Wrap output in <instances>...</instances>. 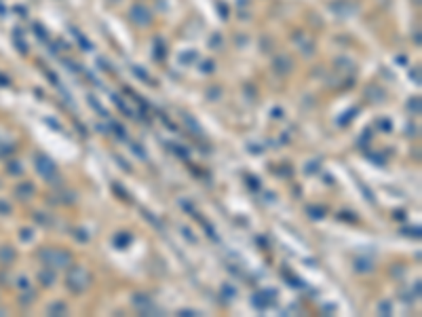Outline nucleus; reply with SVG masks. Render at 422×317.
I'll return each mask as SVG.
<instances>
[{
	"mask_svg": "<svg viewBox=\"0 0 422 317\" xmlns=\"http://www.w3.org/2000/svg\"><path fill=\"white\" fill-rule=\"evenodd\" d=\"M180 315H196V311H182Z\"/></svg>",
	"mask_w": 422,
	"mask_h": 317,
	"instance_id": "f8f14e48",
	"label": "nucleus"
},
{
	"mask_svg": "<svg viewBox=\"0 0 422 317\" xmlns=\"http://www.w3.org/2000/svg\"><path fill=\"white\" fill-rule=\"evenodd\" d=\"M380 311H382V313H384V315H388V313H391V304H388V302H384V304H382V307H380Z\"/></svg>",
	"mask_w": 422,
	"mask_h": 317,
	"instance_id": "9b49d317",
	"label": "nucleus"
},
{
	"mask_svg": "<svg viewBox=\"0 0 422 317\" xmlns=\"http://www.w3.org/2000/svg\"><path fill=\"white\" fill-rule=\"evenodd\" d=\"M410 110H414V114L420 112V99L418 98L416 99H410Z\"/></svg>",
	"mask_w": 422,
	"mask_h": 317,
	"instance_id": "0eeeda50",
	"label": "nucleus"
},
{
	"mask_svg": "<svg viewBox=\"0 0 422 317\" xmlns=\"http://www.w3.org/2000/svg\"><path fill=\"white\" fill-rule=\"evenodd\" d=\"M184 120H186V123H188L190 127H192V131H194V133H201V129H199V125H196V123H192V119H190V117H188V114H184Z\"/></svg>",
	"mask_w": 422,
	"mask_h": 317,
	"instance_id": "6e6552de",
	"label": "nucleus"
},
{
	"mask_svg": "<svg viewBox=\"0 0 422 317\" xmlns=\"http://www.w3.org/2000/svg\"><path fill=\"white\" fill-rule=\"evenodd\" d=\"M38 171H40L44 178H49V182H55L57 180V167H55V163H51L47 157L38 158Z\"/></svg>",
	"mask_w": 422,
	"mask_h": 317,
	"instance_id": "7ed1b4c3",
	"label": "nucleus"
},
{
	"mask_svg": "<svg viewBox=\"0 0 422 317\" xmlns=\"http://www.w3.org/2000/svg\"><path fill=\"white\" fill-rule=\"evenodd\" d=\"M89 283H91V275L82 269V266H76V269H72L68 273V288L72 292H85L89 288Z\"/></svg>",
	"mask_w": 422,
	"mask_h": 317,
	"instance_id": "f03ea898",
	"label": "nucleus"
},
{
	"mask_svg": "<svg viewBox=\"0 0 422 317\" xmlns=\"http://www.w3.org/2000/svg\"><path fill=\"white\" fill-rule=\"evenodd\" d=\"M40 279H44V283L49 285L51 281H53V275H51V273H44V275H42V273H40Z\"/></svg>",
	"mask_w": 422,
	"mask_h": 317,
	"instance_id": "9d476101",
	"label": "nucleus"
},
{
	"mask_svg": "<svg viewBox=\"0 0 422 317\" xmlns=\"http://www.w3.org/2000/svg\"><path fill=\"white\" fill-rule=\"evenodd\" d=\"M66 311H68V307H66V302H55V304H51L49 307V313L53 315V313H59V315H66Z\"/></svg>",
	"mask_w": 422,
	"mask_h": 317,
	"instance_id": "423d86ee",
	"label": "nucleus"
},
{
	"mask_svg": "<svg viewBox=\"0 0 422 317\" xmlns=\"http://www.w3.org/2000/svg\"><path fill=\"white\" fill-rule=\"evenodd\" d=\"M129 241H131V237L127 233H118L116 237H114V245H116V247H127Z\"/></svg>",
	"mask_w": 422,
	"mask_h": 317,
	"instance_id": "39448f33",
	"label": "nucleus"
},
{
	"mask_svg": "<svg viewBox=\"0 0 422 317\" xmlns=\"http://www.w3.org/2000/svg\"><path fill=\"white\" fill-rule=\"evenodd\" d=\"M40 258L44 260V264L49 266H59V269H66V266L72 264V254L66 250H55V247H49V250L40 252Z\"/></svg>",
	"mask_w": 422,
	"mask_h": 317,
	"instance_id": "f257e3e1",
	"label": "nucleus"
},
{
	"mask_svg": "<svg viewBox=\"0 0 422 317\" xmlns=\"http://www.w3.org/2000/svg\"><path fill=\"white\" fill-rule=\"evenodd\" d=\"M131 19L137 25H148L152 21V15L148 13V9H142V6H133L131 9Z\"/></svg>",
	"mask_w": 422,
	"mask_h": 317,
	"instance_id": "20e7f679",
	"label": "nucleus"
},
{
	"mask_svg": "<svg viewBox=\"0 0 422 317\" xmlns=\"http://www.w3.org/2000/svg\"><path fill=\"white\" fill-rule=\"evenodd\" d=\"M308 212H310V216H315V218H323V209L321 207H310Z\"/></svg>",
	"mask_w": 422,
	"mask_h": 317,
	"instance_id": "1a4fd4ad",
	"label": "nucleus"
}]
</instances>
